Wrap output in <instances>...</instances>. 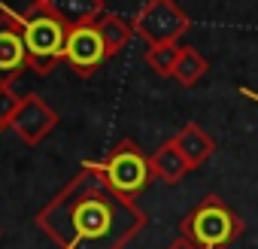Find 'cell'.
Wrapping results in <instances>:
<instances>
[{
	"label": "cell",
	"instance_id": "cell-1",
	"mask_svg": "<svg viewBox=\"0 0 258 249\" xmlns=\"http://www.w3.org/2000/svg\"><path fill=\"white\" fill-rule=\"evenodd\" d=\"M58 249H124L146 228V213L134 198L118 195L97 161H82L79 173L34 216Z\"/></svg>",
	"mask_w": 258,
	"mask_h": 249
},
{
	"label": "cell",
	"instance_id": "cell-2",
	"mask_svg": "<svg viewBox=\"0 0 258 249\" xmlns=\"http://www.w3.org/2000/svg\"><path fill=\"white\" fill-rule=\"evenodd\" d=\"M10 16H13V25L10 28H19V34L25 40L28 64L37 73H49L52 64L58 58H64V43H67V34H70L67 25L55 16L52 4H46V0H43V4L28 7L25 13H10Z\"/></svg>",
	"mask_w": 258,
	"mask_h": 249
},
{
	"label": "cell",
	"instance_id": "cell-3",
	"mask_svg": "<svg viewBox=\"0 0 258 249\" xmlns=\"http://www.w3.org/2000/svg\"><path fill=\"white\" fill-rule=\"evenodd\" d=\"M179 231L185 240H191L198 249H225L228 243H234L243 231L240 216L219 198V195H207L182 222Z\"/></svg>",
	"mask_w": 258,
	"mask_h": 249
},
{
	"label": "cell",
	"instance_id": "cell-4",
	"mask_svg": "<svg viewBox=\"0 0 258 249\" xmlns=\"http://www.w3.org/2000/svg\"><path fill=\"white\" fill-rule=\"evenodd\" d=\"M134 31L152 46H167V43H176L188 28H191V19L182 7H176L173 0H149L143 4L134 16Z\"/></svg>",
	"mask_w": 258,
	"mask_h": 249
},
{
	"label": "cell",
	"instance_id": "cell-5",
	"mask_svg": "<svg viewBox=\"0 0 258 249\" xmlns=\"http://www.w3.org/2000/svg\"><path fill=\"white\" fill-rule=\"evenodd\" d=\"M97 164H100V173L106 176V182H109L118 195H124V198H134V195L149 182V176H152L149 158L137 149L134 140H121V143L109 152V158H106V161H97Z\"/></svg>",
	"mask_w": 258,
	"mask_h": 249
},
{
	"label": "cell",
	"instance_id": "cell-6",
	"mask_svg": "<svg viewBox=\"0 0 258 249\" xmlns=\"http://www.w3.org/2000/svg\"><path fill=\"white\" fill-rule=\"evenodd\" d=\"M55 125H58V112H55L40 94H25L22 103H19V109H16V115H13V121L7 125V128H10L22 143L37 146L40 140L49 137V131L55 128Z\"/></svg>",
	"mask_w": 258,
	"mask_h": 249
},
{
	"label": "cell",
	"instance_id": "cell-7",
	"mask_svg": "<svg viewBox=\"0 0 258 249\" xmlns=\"http://www.w3.org/2000/svg\"><path fill=\"white\" fill-rule=\"evenodd\" d=\"M64 58H67V61H70L82 76H88V73H91V70L106 58V52H103V43H100V34H97L94 22L79 25V28H73V31L67 34Z\"/></svg>",
	"mask_w": 258,
	"mask_h": 249
},
{
	"label": "cell",
	"instance_id": "cell-8",
	"mask_svg": "<svg viewBox=\"0 0 258 249\" xmlns=\"http://www.w3.org/2000/svg\"><path fill=\"white\" fill-rule=\"evenodd\" d=\"M25 64H28V49L19 28H0V85H13V79Z\"/></svg>",
	"mask_w": 258,
	"mask_h": 249
},
{
	"label": "cell",
	"instance_id": "cell-9",
	"mask_svg": "<svg viewBox=\"0 0 258 249\" xmlns=\"http://www.w3.org/2000/svg\"><path fill=\"white\" fill-rule=\"evenodd\" d=\"M149 170H152L155 179L173 185V182H179V179L191 170V164L185 161V155H182V149L176 146V140H167V143L158 146V152L149 158Z\"/></svg>",
	"mask_w": 258,
	"mask_h": 249
},
{
	"label": "cell",
	"instance_id": "cell-10",
	"mask_svg": "<svg viewBox=\"0 0 258 249\" xmlns=\"http://www.w3.org/2000/svg\"><path fill=\"white\" fill-rule=\"evenodd\" d=\"M94 28H97V34H100V43H103L106 58L118 55L127 43H131V37H134V25H131V22H124L121 16L106 13V10L94 19Z\"/></svg>",
	"mask_w": 258,
	"mask_h": 249
},
{
	"label": "cell",
	"instance_id": "cell-11",
	"mask_svg": "<svg viewBox=\"0 0 258 249\" xmlns=\"http://www.w3.org/2000/svg\"><path fill=\"white\" fill-rule=\"evenodd\" d=\"M173 140H176V146L182 149V155H185V161L191 167H201L213 155V149H216V140L201 128V125H195V121H188Z\"/></svg>",
	"mask_w": 258,
	"mask_h": 249
},
{
	"label": "cell",
	"instance_id": "cell-12",
	"mask_svg": "<svg viewBox=\"0 0 258 249\" xmlns=\"http://www.w3.org/2000/svg\"><path fill=\"white\" fill-rule=\"evenodd\" d=\"M207 70H210L207 58H204L198 49H191V46H182V55H179V61H176L173 79H176L182 88H191V85H198V82H201V76H204Z\"/></svg>",
	"mask_w": 258,
	"mask_h": 249
},
{
	"label": "cell",
	"instance_id": "cell-13",
	"mask_svg": "<svg viewBox=\"0 0 258 249\" xmlns=\"http://www.w3.org/2000/svg\"><path fill=\"white\" fill-rule=\"evenodd\" d=\"M179 55H182V46H179V43L152 46V49H146V64H149V67H152L158 76H173Z\"/></svg>",
	"mask_w": 258,
	"mask_h": 249
},
{
	"label": "cell",
	"instance_id": "cell-14",
	"mask_svg": "<svg viewBox=\"0 0 258 249\" xmlns=\"http://www.w3.org/2000/svg\"><path fill=\"white\" fill-rule=\"evenodd\" d=\"M19 103H22V97H16L10 85H0V125H4V128L13 121V115H16Z\"/></svg>",
	"mask_w": 258,
	"mask_h": 249
},
{
	"label": "cell",
	"instance_id": "cell-15",
	"mask_svg": "<svg viewBox=\"0 0 258 249\" xmlns=\"http://www.w3.org/2000/svg\"><path fill=\"white\" fill-rule=\"evenodd\" d=\"M167 249H198V246H195L191 240H185V237H179V240H173V243H170Z\"/></svg>",
	"mask_w": 258,
	"mask_h": 249
},
{
	"label": "cell",
	"instance_id": "cell-16",
	"mask_svg": "<svg viewBox=\"0 0 258 249\" xmlns=\"http://www.w3.org/2000/svg\"><path fill=\"white\" fill-rule=\"evenodd\" d=\"M240 91H243V94H246V97H252V100H255V103H258V94H255V91H249V88H240Z\"/></svg>",
	"mask_w": 258,
	"mask_h": 249
},
{
	"label": "cell",
	"instance_id": "cell-17",
	"mask_svg": "<svg viewBox=\"0 0 258 249\" xmlns=\"http://www.w3.org/2000/svg\"><path fill=\"white\" fill-rule=\"evenodd\" d=\"M0 131H4V125H0Z\"/></svg>",
	"mask_w": 258,
	"mask_h": 249
}]
</instances>
